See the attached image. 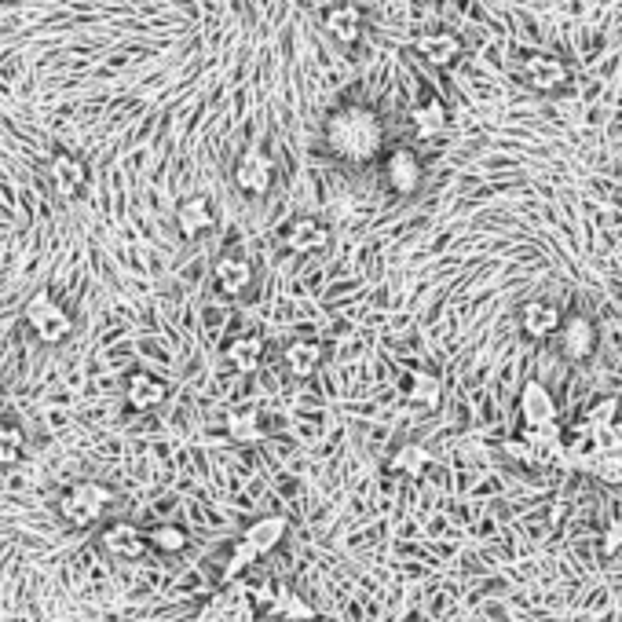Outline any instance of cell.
<instances>
[{
	"label": "cell",
	"instance_id": "44dd1931",
	"mask_svg": "<svg viewBox=\"0 0 622 622\" xmlns=\"http://www.w3.org/2000/svg\"><path fill=\"white\" fill-rule=\"evenodd\" d=\"M407 399L414 403V407L436 410V407H440V399H443L440 377L429 374V370H414V374H410V381H407Z\"/></svg>",
	"mask_w": 622,
	"mask_h": 622
},
{
	"label": "cell",
	"instance_id": "d6a6232c",
	"mask_svg": "<svg viewBox=\"0 0 622 622\" xmlns=\"http://www.w3.org/2000/svg\"><path fill=\"white\" fill-rule=\"evenodd\" d=\"M505 454H509V458H516V462H531V447H527L524 440H509V443H505Z\"/></svg>",
	"mask_w": 622,
	"mask_h": 622
},
{
	"label": "cell",
	"instance_id": "f546056e",
	"mask_svg": "<svg viewBox=\"0 0 622 622\" xmlns=\"http://www.w3.org/2000/svg\"><path fill=\"white\" fill-rule=\"evenodd\" d=\"M231 593L235 590H224V593H213L209 601L198 608V615H194V622H224L227 615V604H231Z\"/></svg>",
	"mask_w": 622,
	"mask_h": 622
},
{
	"label": "cell",
	"instance_id": "e0dca14e",
	"mask_svg": "<svg viewBox=\"0 0 622 622\" xmlns=\"http://www.w3.org/2000/svg\"><path fill=\"white\" fill-rule=\"evenodd\" d=\"M176 224H180V231L187 238L209 231V227H213V202H209L205 194H191V198L180 202V209H176Z\"/></svg>",
	"mask_w": 622,
	"mask_h": 622
},
{
	"label": "cell",
	"instance_id": "1f68e13d",
	"mask_svg": "<svg viewBox=\"0 0 622 622\" xmlns=\"http://www.w3.org/2000/svg\"><path fill=\"white\" fill-rule=\"evenodd\" d=\"M622 549V520H612V527L604 531V553H619Z\"/></svg>",
	"mask_w": 622,
	"mask_h": 622
},
{
	"label": "cell",
	"instance_id": "5bb4252c",
	"mask_svg": "<svg viewBox=\"0 0 622 622\" xmlns=\"http://www.w3.org/2000/svg\"><path fill=\"white\" fill-rule=\"evenodd\" d=\"M520 418H524V425H542V421H557V399L549 396L546 385H538V381H527L524 392H520Z\"/></svg>",
	"mask_w": 622,
	"mask_h": 622
},
{
	"label": "cell",
	"instance_id": "d4e9b609",
	"mask_svg": "<svg viewBox=\"0 0 622 622\" xmlns=\"http://www.w3.org/2000/svg\"><path fill=\"white\" fill-rule=\"evenodd\" d=\"M271 612L282 615L286 622H315V615H319L304 597H297V593H279V601L271 604Z\"/></svg>",
	"mask_w": 622,
	"mask_h": 622
},
{
	"label": "cell",
	"instance_id": "cb8c5ba5",
	"mask_svg": "<svg viewBox=\"0 0 622 622\" xmlns=\"http://www.w3.org/2000/svg\"><path fill=\"white\" fill-rule=\"evenodd\" d=\"M429 451L421 447V443H403L396 454H392V472L399 476H421V472L429 469Z\"/></svg>",
	"mask_w": 622,
	"mask_h": 622
},
{
	"label": "cell",
	"instance_id": "5b68a950",
	"mask_svg": "<svg viewBox=\"0 0 622 622\" xmlns=\"http://www.w3.org/2000/svg\"><path fill=\"white\" fill-rule=\"evenodd\" d=\"M560 352L568 355L571 363H586L597 348V326H593L586 315H568V319H560Z\"/></svg>",
	"mask_w": 622,
	"mask_h": 622
},
{
	"label": "cell",
	"instance_id": "7402d4cb",
	"mask_svg": "<svg viewBox=\"0 0 622 622\" xmlns=\"http://www.w3.org/2000/svg\"><path fill=\"white\" fill-rule=\"evenodd\" d=\"M227 436H231L235 443H242V447L264 440L260 410H235V414H227Z\"/></svg>",
	"mask_w": 622,
	"mask_h": 622
},
{
	"label": "cell",
	"instance_id": "30bf717a",
	"mask_svg": "<svg viewBox=\"0 0 622 622\" xmlns=\"http://www.w3.org/2000/svg\"><path fill=\"white\" fill-rule=\"evenodd\" d=\"M326 242H330V231L315 216H297L286 227V249L290 253H301V257L304 253H319V249H326Z\"/></svg>",
	"mask_w": 622,
	"mask_h": 622
},
{
	"label": "cell",
	"instance_id": "3957f363",
	"mask_svg": "<svg viewBox=\"0 0 622 622\" xmlns=\"http://www.w3.org/2000/svg\"><path fill=\"white\" fill-rule=\"evenodd\" d=\"M114 502V491L103 487V483H74L70 491L63 494V502H59V513L70 527H88L96 524L99 516L107 513V505Z\"/></svg>",
	"mask_w": 622,
	"mask_h": 622
},
{
	"label": "cell",
	"instance_id": "52a82bcc",
	"mask_svg": "<svg viewBox=\"0 0 622 622\" xmlns=\"http://www.w3.org/2000/svg\"><path fill=\"white\" fill-rule=\"evenodd\" d=\"M560 308L549 301H527L524 308H520V330H524V337H531V341H549V337H557L560 330Z\"/></svg>",
	"mask_w": 622,
	"mask_h": 622
},
{
	"label": "cell",
	"instance_id": "7c38bea8",
	"mask_svg": "<svg viewBox=\"0 0 622 622\" xmlns=\"http://www.w3.org/2000/svg\"><path fill=\"white\" fill-rule=\"evenodd\" d=\"M524 77L538 92H553V88L568 85V66L560 63L557 55H531L524 63Z\"/></svg>",
	"mask_w": 622,
	"mask_h": 622
},
{
	"label": "cell",
	"instance_id": "4dcf8cb0",
	"mask_svg": "<svg viewBox=\"0 0 622 622\" xmlns=\"http://www.w3.org/2000/svg\"><path fill=\"white\" fill-rule=\"evenodd\" d=\"M224 622H257V604H253V597H246V593H231Z\"/></svg>",
	"mask_w": 622,
	"mask_h": 622
},
{
	"label": "cell",
	"instance_id": "4316f807",
	"mask_svg": "<svg viewBox=\"0 0 622 622\" xmlns=\"http://www.w3.org/2000/svg\"><path fill=\"white\" fill-rule=\"evenodd\" d=\"M147 546L161 549V553H180V549L187 546V531H180L176 524H161V527H154L151 531Z\"/></svg>",
	"mask_w": 622,
	"mask_h": 622
},
{
	"label": "cell",
	"instance_id": "277c9868",
	"mask_svg": "<svg viewBox=\"0 0 622 622\" xmlns=\"http://www.w3.org/2000/svg\"><path fill=\"white\" fill-rule=\"evenodd\" d=\"M421 176H425V169H421V158L410 151V147H396V151H388V158H385V183L399 194V198H410V194L418 191Z\"/></svg>",
	"mask_w": 622,
	"mask_h": 622
},
{
	"label": "cell",
	"instance_id": "8992f818",
	"mask_svg": "<svg viewBox=\"0 0 622 622\" xmlns=\"http://www.w3.org/2000/svg\"><path fill=\"white\" fill-rule=\"evenodd\" d=\"M271 180H275V161H271V154L246 151L242 158H238V165H235L238 191H246V194H253V198H260V194H268Z\"/></svg>",
	"mask_w": 622,
	"mask_h": 622
},
{
	"label": "cell",
	"instance_id": "ba28073f",
	"mask_svg": "<svg viewBox=\"0 0 622 622\" xmlns=\"http://www.w3.org/2000/svg\"><path fill=\"white\" fill-rule=\"evenodd\" d=\"M99 546L118 560H140L143 553H147V535H143L136 524H121L118 520V524H110L107 531H103Z\"/></svg>",
	"mask_w": 622,
	"mask_h": 622
},
{
	"label": "cell",
	"instance_id": "ffe728a7",
	"mask_svg": "<svg viewBox=\"0 0 622 622\" xmlns=\"http://www.w3.org/2000/svg\"><path fill=\"white\" fill-rule=\"evenodd\" d=\"M224 355L238 374H257L260 366H264V341L253 337V333H246V337H235V341L227 344Z\"/></svg>",
	"mask_w": 622,
	"mask_h": 622
},
{
	"label": "cell",
	"instance_id": "f1b7e54d",
	"mask_svg": "<svg viewBox=\"0 0 622 622\" xmlns=\"http://www.w3.org/2000/svg\"><path fill=\"white\" fill-rule=\"evenodd\" d=\"M615 414H619V399L615 396H604V399H597L590 407V414H586V425L590 429H608L615 421Z\"/></svg>",
	"mask_w": 622,
	"mask_h": 622
},
{
	"label": "cell",
	"instance_id": "603a6c76",
	"mask_svg": "<svg viewBox=\"0 0 622 622\" xmlns=\"http://www.w3.org/2000/svg\"><path fill=\"white\" fill-rule=\"evenodd\" d=\"M443 129H447V107H443L440 99H429V103L414 107V132H418L421 140H432Z\"/></svg>",
	"mask_w": 622,
	"mask_h": 622
},
{
	"label": "cell",
	"instance_id": "d6986e66",
	"mask_svg": "<svg viewBox=\"0 0 622 622\" xmlns=\"http://www.w3.org/2000/svg\"><path fill=\"white\" fill-rule=\"evenodd\" d=\"M282 363L293 377H311L322 366V344L319 341H290L282 348Z\"/></svg>",
	"mask_w": 622,
	"mask_h": 622
},
{
	"label": "cell",
	"instance_id": "484cf974",
	"mask_svg": "<svg viewBox=\"0 0 622 622\" xmlns=\"http://www.w3.org/2000/svg\"><path fill=\"white\" fill-rule=\"evenodd\" d=\"M26 454V436L19 425H0V465H19Z\"/></svg>",
	"mask_w": 622,
	"mask_h": 622
},
{
	"label": "cell",
	"instance_id": "2e32d148",
	"mask_svg": "<svg viewBox=\"0 0 622 622\" xmlns=\"http://www.w3.org/2000/svg\"><path fill=\"white\" fill-rule=\"evenodd\" d=\"M414 48H418L421 59L432 66H447L462 55V41H458L454 33H421L418 41H414Z\"/></svg>",
	"mask_w": 622,
	"mask_h": 622
},
{
	"label": "cell",
	"instance_id": "4fadbf2b",
	"mask_svg": "<svg viewBox=\"0 0 622 622\" xmlns=\"http://www.w3.org/2000/svg\"><path fill=\"white\" fill-rule=\"evenodd\" d=\"M125 399H129L132 410H158L165 399H169V388H165V381L154 374H132L129 385H125Z\"/></svg>",
	"mask_w": 622,
	"mask_h": 622
},
{
	"label": "cell",
	"instance_id": "7a4b0ae2",
	"mask_svg": "<svg viewBox=\"0 0 622 622\" xmlns=\"http://www.w3.org/2000/svg\"><path fill=\"white\" fill-rule=\"evenodd\" d=\"M22 315H26L30 330L37 333V341L41 344H63L66 337L74 333V319H70V311L55 301L52 293H37V297H30Z\"/></svg>",
	"mask_w": 622,
	"mask_h": 622
},
{
	"label": "cell",
	"instance_id": "83f0119b",
	"mask_svg": "<svg viewBox=\"0 0 622 622\" xmlns=\"http://www.w3.org/2000/svg\"><path fill=\"white\" fill-rule=\"evenodd\" d=\"M257 560H260V553H257V549H253V546H249L246 538H242V542H235V549H231V560H227L224 579H238V575L253 568Z\"/></svg>",
	"mask_w": 622,
	"mask_h": 622
},
{
	"label": "cell",
	"instance_id": "ac0fdd59",
	"mask_svg": "<svg viewBox=\"0 0 622 622\" xmlns=\"http://www.w3.org/2000/svg\"><path fill=\"white\" fill-rule=\"evenodd\" d=\"M286 516H260V520H253V524L246 527V542L253 549H257L260 557L264 553H271V549H279L282 546V538H286Z\"/></svg>",
	"mask_w": 622,
	"mask_h": 622
},
{
	"label": "cell",
	"instance_id": "9c48e42d",
	"mask_svg": "<svg viewBox=\"0 0 622 622\" xmlns=\"http://www.w3.org/2000/svg\"><path fill=\"white\" fill-rule=\"evenodd\" d=\"M48 176H52V187L63 194V198H77L88 183L85 161L74 158V154H55V158L48 161Z\"/></svg>",
	"mask_w": 622,
	"mask_h": 622
},
{
	"label": "cell",
	"instance_id": "6da1fadb",
	"mask_svg": "<svg viewBox=\"0 0 622 622\" xmlns=\"http://www.w3.org/2000/svg\"><path fill=\"white\" fill-rule=\"evenodd\" d=\"M326 147H330L333 158L366 165L385 151V125L370 107H359V103L341 107L326 121Z\"/></svg>",
	"mask_w": 622,
	"mask_h": 622
},
{
	"label": "cell",
	"instance_id": "9a60e30c",
	"mask_svg": "<svg viewBox=\"0 0 622 622\" xmlns=\"http://www.w3.org/2000/svg\"><path fill=\"white\" fill-rule=\"evenodd\" d=\"M213 279H216V286L227 293V297H238V293H246L249 286H253V264L227 253V257L216 260Z\"/></svg>",
	"mask_w": 622,
	"mask_h": 622
},
{
	"label": "cell",
	"instance_id": "836d02e7",
	"mask_svg": "<svg viewBox=\"0 0 622 622\" xmlns=\"http://www.w3.org/2000/svg\"><path fill=\"white\" fill-rule=\"evenodd\" d=\"M601 454L608 458V462H615L622 469V440H612L608 447H601Z\"/></svg>",
	"mask_w": 622,
	"mask_h": 622
},
{
	"label": "cell",
	"instance_id": "8fae6325",
	"mask_svg": "<svg viewBox=\"0 0 622 622\" xmlns=\"http://www.w3.org/2000/svg\"><path fill=\"white\" fill-rule=\"evenodd\" d=\"M326 33H330L337 44H355L359 41V33H363V8L359 4H333L326 15Z\"/></svg>",
	"mask_w": 622,
	"mask_h": 622
}]
</instances>
